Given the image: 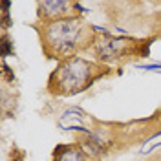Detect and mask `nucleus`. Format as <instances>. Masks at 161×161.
Returning <instances> with one entry per match:
<instances>
[{
	"label": "nucleus",
	"instance_id": "nucleus-5",
	"mask_svg": "<svg viewBox=\"0 0 161 161\" xmlns=\"http://www.w3.org/2000/svg\"><path fill=\"white\" fill-rule=\"evenodd\" d=\"M92 156L80 145L75 143H62L57 145L51 154V161H90Z\"/></svg>",
	"mask_w": 161,
	"mask_h": 161
},
{
	"label": "nucleus",
	"instance_id": "nucleus-4",
	"mask_svg": "<svg viewBox=\"0 0 161 161\" xmlns=\"http://www.w3.org/2000/svg\"><path fill=\"white\" fill-rule=\"evenodd\" d=\"M82 8L71 0H42L37 4L39 22H51V20L66 19V17H80Z\"/></svg>",
	"mask_w": 161,
	"mask_h": 161
},
{
	"label": "nucleus",
	"instance_id": "nucleus-3",
	"mask_svg": "<svg viewBox=\"0 0 161 161\" xmlns=\"http://www.w3.org/2000/svg\"><path fill=\"white\" fill-rule=\"evenodd\" d=\"M93 55L97 62L108 66V64H119L132 59V55L139 53V42L123 37H112L108 33H97V39L93 42Z\"/></svg>",
	"mask_w": 161,
	"mask_h": 161
},
{
	"label": "nucleus",
	"instance_id": "nucleus-6",
	"mask_svg": "<svg viewBox=\"0 0 161 161\" xmlns=\"http://www.w3.org/2000/svg\"><path fill=\"white\" fill-rule=\"evenodd\" d=\"M9 53H13V42L8 37V33L4 31L2 37H0V55H2V59H6Z\"/></svg>",
	"mask_w": 161,
	"mask_h": 161
},
{
	"label": "nucleus",
	"instance_id": "nucleus-7",
	"mask_svg": "<svg viewBox=\"0 0 161 161\" xmlns=\"http://www.w3.org/2000/svg\"><path fill=\"white\" fill-rule=\"evenodd\" d=\"M8 26H9V2L4 0L2 2V28L8 30Z\"/></svg>",
	"mask_w": 161,
	"mask_h": 161
},
{
	"label": "nucleus",
	"instance_id": "nucleus-1",
	"mask_svg": "<svg viewBox=\"0 0 161 161\" xmlns=\"http://www.w3.org/2000/svg\"><path fill=\"white\" fill-rule=\"evenodd\" d=\"M42 53L60 62L70 57H79V53L93 48L97 31L82 17H66V19L39 22L37 26Z\"/></svg>",
	"mask_w": 161,
	"mask_h": 161
},
{
	"label": "nucleus",
	"instance_id": "nucleus-2",
	"mask_svg": "<svg viewBox=\"0 0 161 161\" xmlns=\"http://www.w3.org/2000/svg\"><path fill=\"white\" fill-rule=\"evenodd\" d=\"M108 70V66L84 57L64 59L57 62V66L50 73L48 92L55 97H73L93 86V82L106 75Z\"/></svg>",
	"mask_w": 161,
	"mask_h": 161
}]
</instances>
